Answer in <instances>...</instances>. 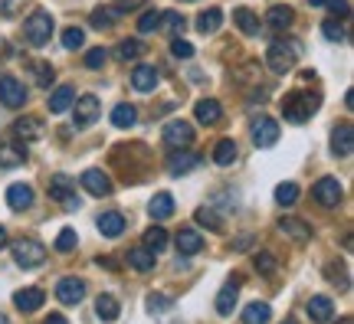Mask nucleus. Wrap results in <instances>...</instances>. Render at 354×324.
I'll return each instance as SVG.
<instances>
[{"instance_id": "1", "label": "nucleus", "mask_w": 354, "mask_h": 324, "mask_svg": "<svg viewBox=\"0 0 354 324\" xmlns=\"http://www.w3.org/2000/svg\"><path fill=\"white\" fill-rule=\"evenodd\" d=\"M302 56V43L298 40H272L266 49V66L276 75H285Z\"/></svg>"}, {"instance_id": "2", "label": "nucleus", "mask_w": 354, "mask_h": 324, "mask_svg": "<svg viewBox=\"0 0 354 324\" xmlns=\"http://www.w3.org/2000/svg\"><path fill=\"white\" fill-rule=\"evenodd\" d=\"M315 112H318V99L309 95V92H289V95H285V102H282V118H285V121H292V125L309 121Z\"/></svg>"}, {"instance_id": "3", "label": "nucleus", "mask_w": 354, "mask_h": 324, "mask_svg": "<svg viewBox=\"0 0 354 324\" xmlns=\"http://www.w3.org/2000/svg\"><path fill=\"white\" fill-rule=\"evenodd\" d=\"M10 249H14V259L20 269H40L46 262V246L40 239H16Z\"/></svg>"}, {"instance_id": "4", "label": "nucleus", "mask_w": 354, "mask_h": 324, "mask_svg": "<svg viewBox=\"0 0 354 324\" xmlns=\"http://www.w3.org/2000/svg\"><path fill=\"white\" fill-rule=\"evenodd\" d=\"M23 33H27V40L33 46H46L49 36H53V16L46 14V10H33L23 20Z\"/></svg>"}, {"instance_id": "5", "label": "nucleus", "mask_w": 354, "mask_h": 324, "mask_svg": "<svg viewBox=\"0 0 354 324\" xmlns=\"http://www.w3.org/2000/svg\"><path fill=\"white\" fill-rule=\"evenodd\" d=\"M49 197L59 200L62 210H79V206H82V200L75 197V180H69L66 174H56L49 180Z\"/></svg>"}, {"instance_id": "6", "label": "nucleus", "mask_w": 354, "mask_h": 324, "mask_svg": "<svg viewBox=\"0 0 354 324\" xmlns=\"http://www.w3.org/2000/svg\"><path fill=\"white\" fill-rule=\"evenodd\" d=\"M311 197H315V203H318V206H324V210H335V206L341 203L344 190H341L338 177H322V180L311 187Z\"/></svg>"}, {"instance_id": "7", "label": "nucleus", "mask_w": 354, "mask_h": 324, "mask_svg": "<svg viewBox=\"0 0 354 324\" xmlns=\"http://www.w3.org/2000/svg\"><path fill=\"white\" fill-rule=\"evenodd\" d=\"M0 102L7 108H20L27 102V86L20 79H14V75H0Z\"/></svg>"}, {"instance_id": "8", "label": "nucleus", "mask_w": 354, "mask_h": 324, "mask_svg": "<svg viewBox=\"0 0 354 324\" xmlns=\"http://www.w3.org/2000/svg\"><path fill=\"white\" fill-rule=\"evenodd\" d=\"M164 145L167 147H187L193 145V125L191 121H167L164 125Z\"/></svg>"}, {"instance_id": "9", "label": "nucleus", "mask_w": 354, "mask_h": 324, "mask_svg": "<svg viewBox=\"0 0 354 324\" xmlns=\"http://www.w3.org/2000/svg\"><path fill=\"white\" fill-rule=\"evenodd\" d=\"M79 184H82V187H86V193H92V197H108V193H112V180H108V174H105V171H99V167H88V171H82Z\"/></svg>"}, {"instance_id": "10", "label": "nucleus", "mask_w": 354, "mask_h": 324, "mask_svg": "<svg viewBox=\"0 0 354 324\" xmlns=\"http://www.w3.org/2000/svg\"><path fill=\"white\" fill-rule=\"evenodd\" d=\"M56 298L62 301V305H79V301L86 298V282L75 279V275H66V279H59Z\"/></svg>"}, {"instance_id": "11", "label": "nucleus", "mask_w": 354, "mask_h": 324, "mask_svg": "<svg viewBox=\"0 0 354 324\" xmlns=\"http://www.w3.org/2000/svg\"><path fill=\"white\" fill-rule=\"evenodd\" d=\"M239 282H243L239 275L226 279V285H223L220 295H217V305H213V308H217V314H220V318H230V314H233L236 298H239Z\"/></svg>"}, {"instance_id": "12", "label": "nucleus", "mask_w": 354, "mask_h": 324, "mask_svg": "<svg viewBox=\"0 0 354 324\" xmlns=\"http://www.w3.org/2000/svg\"><path fill=\"white\" fill-rule=\"evenodd\" d=\"M331 151H335V158H351L354 154V128L348 121L335 125V132H331Z\"/></svg>"}, {"instance_id": "13", "label": "nucleus", "mask_w": 354, "mask_h": 324, "mask_svg": "<svg viewBox=\"0 0 354 324\" xmlns=\"http://www.w3.org/2000/svg\"><path fill=\"white\" fill-rule=\"evenodd\" d=\"M279 141V121L276 118H259L252 125V145L256 147H272Z\"/></svg>"}, {"instance_id": "14", "label": "nucleus", "mask_w": 354, "mask_h": 324, "mask_svg": "<svg viewBox=\"0 0 354 324\" xmlns=\"http://www.w3.org/2000/svg\"><path fill=\"white\" fill-rule=\"evenodd\" d=\"M99 99L95 95H82V99H75V128H88L95 118H99Z\"/></svg>"}, {"instance_id": "15", "label": "nucleus", "mask_w": 354, "mask_h": 324, "mask_svg": "<svg viewBox=\"0 0 354 324\" xmlns=\"http://www.w3.org/2000/svg\"><path fill=\"white\" fill-rule=\"evenodd\" d=\"M309 318L315 324H328L331 318H335V301L328 298V295H315L309 301Z\"/></svg>"}, {"instance_id": "16", "label": "nucleus", "mask_w": 354, "mask_h": 324, "mask_svg": "<svg viewBox=\"0 0 354 324\" xmlns=\"http://www.w3.org/2000/svg\"><path fill=\"white\" fill-rule=\"evenodd\" d=\"M295 20V10L289 7V3H276V7H269V14H266V27L269 29H289Z\"/></svg>"}, {"instance_id": "17", "label": "nucleus", "mask_w": 354, "mask_h": 324, "mask_svg": "<svg viewBox=\"0 0 354 324\" xmlns=\"http://www.w3.org/2000/svg\"><path fill=\"white\" fill-rule=\"evenodd\" d=\"M43 301H46L43 288H20V292L14 295V305L23 311V314H30V311H40V308H43Z\"/></svg>"}, {"instance_id": "18", "label": "nucleus", "mask_w": 354, "mask_h": 324, "mask_svg": "<svg viewBox=\"0 0 354 324\" xmlns=\"http://www.w3.org/2000/svg\"><path fill=\"white\" fill-rule=\"evenodd\" d=\"M279 233H285L295 242H309L311 239V226L305 220H295V216H282L279 220Z\"/></svg>"}, {"instance_id": "19", "label": "nucleus", "mask_w": 354, "mask_h": 324, "mask_svg": "<svg viewBox=\"0 0 354 324\" xmlns=\"http://www.w3.org/2000/svg\"><path fill=\"white\" fill-rule=\"evenodd\" d=\"M193 118L200 121V125H217L223 118V108L217 99H200V102L193 105Z\"/></svg>"}, {"instance_id": "20", "label": "nucleus", "mask_w": 354, "mask_h": 324, "mask_svg": "<svg viewBox=\"0 0 354 324\" xmlns=\"http://www.w3.org/2000/svg\"><path fill=\"white\" fill-rule=\"evenodd\" d=\"M7 206L16 210V213H20V210H30V206H33V187H30V184H14V187L7 190Z\"/></svg>"}, {"instance_id": "21", "label": "nucleus", "mask_w": 354, "mask_h": 324, "mask_svg": "<svg viewBox=\"0 0 354 324\" xmlns=\"http://www.w3.org/2000/svg\"><path fill=\"white\" fill-rule=\"evenodd\" d=\"M174 242H177V252H180V256H197V252L204 249V236L197 233V229H180Z\"/></svg>"}, {"instance_id": "22", "label": "nucleus", "mask_w": 354, "mask_h": 324, "mask_svg": "<svg viewBox=\"0 0 354 324\" xmlns=\"http://www.w3.org/2000/svg\"><path fill=\"white\" fill-rule=\"evenodd\" d=\"M200 164V154H193V151H180L177 147V154H171V161H167V171L171 174H187V171H193Z\"/></svg>"}, {"instance_id": "23", "label": "nucleus", "mask_w": 354, "mask_h": 324, "mask_svg": "<svg viewBox=\"0 0 354 324\" xmlns=\"http://www.w3.org/2000/svg\"><path fill=\"white\" fill-rule=\"evenodd\" d=\"M220 23H223V10H220V7L200 10V16H197V33H200V36H213V33L220 29Z\"/></svg>"}, {"instance_id": "24", "label": "nucleus", "mask_w": 354, "mask_h": 324, "mask_svg": "<svg viewBox=\"0 0 354 324\" xmlns=\"http://www.w3.org/2000/svg\"><path fill=\"white\" fill-rule=\"evenodd\" d=\"M132 86L138 88V92H154V88H158V69H154V66H134Z\"/></svg>"}, {"instance_id": "25", "label": "nucleus", "mask_w": 354, "mask_h": 324, "mask_svg": "<svg viewBox=\"0 0 354 324\" xmlns=\"http://www.w3.org/2000/svg\"><path fill=\"white\" fill-rule=\"evenodd\" d=\"M118 298L115 295H108V292H102L99 298H95V314H99V321H105V324H112V321H118Z\"/></svg>"}, {"instance_id": "26", "label": "nucleus", "mask_w": 354, "mask_h": 324, "mask_svg": "<svg viewBox=\"0 0 354 324\" xmlns=\"http://www.w3.org/2000/svg\"><path fill=\"white\" fill-rule=\"evenodd\" d=\"M75 102V88L73 86H59L53 95H49V112L53 115H62V112H69Z\"/></svg>"}, {"instance_id": "27", "label": "nucleus", "mask_w": 354, "mask_h": 324, "mask_svg": "<svg viewBox=\"0 0 354 324\" xmlns=\"http://www.w3.org/2000/svg\"><path fill=\"white\" fill-rule=\"evenodd\" d=\"M99 233L108 236V239H118V236L125 233V216H121V213H115V210L102 213V216H99Z\"/></svg>"}, {"instance_id": "28", "label": "nucleus", "mask_w": 354, "mask_h": 324, "mask_svg": "<svg viewBox=\"0 0 354 324\" xmlns=\"http://www.w3.org/2000/svg\"><path fill=\"white\" fill-rule=\"evenodd\" d=\"M148 213H151V220H167L174 213V197L171 193H154L151 203H148Z\"/></svg>"}, {"instance_id": "29", "label": "nucleus", "mask_w": 354, "mask_h": 324, "mask_svg": "<svg viewBox=\"0 0 354 324\" xmlns=\"http://www.w3.org/2000/svg\"><path fill=\"white\" fill-rule=\"evenodd\" d=\"M233 23L239 27V33H246V36H256V33H259V16L252 14L250 7H236Z\"/></svg>"}, {"instance_id": "30", "label": "nucleus", "mask_w": 354, "mask_h": 324, "mask_svg": "<svg viewBox=\"0 0 354 324\" xmlns=\"http://www.w3.org/2000/svg\"><path fill=\"white\" fill-rule=\"evenodd\" d=\"M128 265L134 272H151L154 269V252H148L145 246H134V249H128Z\"/></svg>"}, {"instance_id": "31", "label": "nucleus", "mask_w": 354, "mask_h": 324, "mask_svg": "<svg viewBox=\"0 0 354 324\" xmlns=\"http://www.w3.org/2000/svg\"><path fill=\"white\" fill-rule=\"evenodd\" d=\"M269 318H272V308L266 301H252L243 311V324H269Z\"/></svg>"}, {"instance_id": "32", "label": "nucleus", "mask_w": 354, "mask_h": 324, "mask_svg": "<svg viewBox=\"0 0 354 324\" xmlns=\"http://www.w3.org/2000/svg\"><path fill=\"white\" fill-rule=\"evenodd\" d=\"M118 16H121V10H118V7H108V3H105V7H95L88 20H92V27H95V29H108V27H112V23L118 20Z\"/></svg>"}, {"instance_id": "33", "label": "nucleus", "mask_w": 354, "mask_h": 324, "mask_svg": "<svg viewBox=\"0 0 354 324\" xmlns=\"http://www.w3.org/2000/svg\"><path fill=\"white\" fill-rule=\"evenodd\" d=\"M134 121H138V112H134V105L118 102L115 108H112V125H115V128H132Z\"/></svg>"}, {"instance_id": "34", "label": "nucleus", "mask_w": 354, "mask_h": 324, "mask_svg": "<svg viewBox=\"0 0 354 324\" xmlns=\"http://www.w3.org/2000/svg\"><path fill=\"white\" fill-rule=\"evenodd\" d=\"M233 161H236V141H233V138H223V141H217V147H213V164L230 167Z\"/></svg>"}, {"instance_id": "35", "label": "nucleus", "mask_w": 354, "mask_h": 324, "mask_svg": "<svg viewBox=\"0 0 354 324\" xmlns=\"http://www.w3.org/2000/svg\"><path fill=\"white\" fill-rule=\"evenodd\" d=\"M164 246H167V229L164 226H148L145 229V249L148 252H164Z\"/></svg>"}, {"instance_id": "36", "label": "nucleus", "mask_w": 354, "mask_h": 324, "mask_svg": "<svg viewBox=\"0 0 354 324\" xmlns=\"http://www.w3.org/2000/svg\"><path fill=\"white\" fill-rule=\"evenodd\" d=\"M141 56H145V43H141V40H121V43L115 46V59H121V62L141 59Z\"/></svg>"}, {"instance_id": "37", "label": "nucleus", "mask_w": 354, "mask_h": 324, "mask_svg": "<svg viewBox=\"0 0 354 324\" xmlns=\"http://www.w3.org/2000/svg\"><path fill=\"white\" fill-rule=\"evenodd\" d=\"M14 134H16V138H27V141H33V138H40V121H36V118H16V121H14Z\"/></svg>"}, {"instance_id": "38", "label": "nucleus", "mask_w": 354, "mask_h": 324, "mask_svg": "<svg viewBox=\"0 0 354 324\" xmlns=\"http://www.w3.org/2000/svg\"><path fill=\"white\" fill-rule=\"evenodd\" d=\"M145 305L151 314H164V311H171V305H174V298L171 295H161V292H151L145 298Z\"/></svg>"}, {"instance_id": "39", "label": "nucleus", "mask_w": 354, "mask_h": 324, "mask_svg": "<svg viewBox=\"0 0 354 324\" xmlns=\"http://www.w3.org/2000/svg\"><path fill=\"white\" fill-rule=\"evenodd\" d=\"M79 246V233H75L73 226H62L56 236V252H73Z\"/></svg>"}, {"instance_id": "40", "label": "nucleus", "mask_w": 354, "mask_h": 324, "mask_svg": "<svg viewBox=\"0 0 354 324\" xmlns=\"http://www.w3.org/2000/svg\"><path fill=\"white\" fill-rule=\"evenodd\" d=\"M197 223L206 226V229H223V216L213 206H200V210H197Z\"/></svg>"}, {"instance_id": "41", "label": "nucleus", "mask_w": 354, "mask_h": 324, "mask_svg": "<svg viewBox=\"0 0 354 324\" xmlns=\"http://www.w3.org/2000/svg\"><path fill=\"white\" fill-rule=\"evenodd\" d=\"M27 161V151H20V147H0V167H16V164Z\"/></svg>"}, {"instance_id": "42", "label": "nucleus", "mask_w": 354, "mask_h": 324, "mask_svg": "<svg viewBox=\"0 0 354 324\" xmlns=\"http://www.w3.org/2000/svg\"><path fill=\"white\" fill-rule=\"evenodd\" d=\"M295 200H298V187H295L292 180L276 187V203H279V206H292Z\"/></svg>"}, {"instance_id": "43", "label": "nucleus", "mask_w": 354, "mask_h": 324, "mask_svg": "<svg viewBox=\"0 0 354 324\" xmlns=\"http://www.w3.org/2000/svg\"><path fill=\"white\" fill-rule=\"evenodd\" d=\"M161 20H164V27L171 29L174 36H180V33L187 29V20H184V16L177 14V10H164V14H161Z\"/></svg>"}, {"instance_id": "44", "label": "nucleus", "mask_w": 354, "mask_h": 324, "mask_svg": "<svg viewBox=\"0 0 354 324\" xmlns=\"http://www.w3.org/2000/svg\"><path fill=\"white\" fill-rule=\"evenodd\" d=\"M322 36L328 40V43H341V40H344V27H341L338 20H324V23H322Z\"/></svg>"}, {"instance_id": "45", "label": "nucleus", "mask_w": 354, "mask_h": 324, "mask_svg": "<svg viewBox=\"0 0 354 324\" xmlns=\"http://www.w3.org/2000/svg\"><path fill=\"white\" fill-rule=\"evenodd\" d=\"M158 27H161V10H148L138 20V33H154Z\"/></svg>"}, {"instance_id": "46", "label": "nucleus", "mask_w": 354, "mask_h": 324, "mask_svg": "<svg viewBox=\"0 0 354 324\" xmlns=\"http://www.w3.org/2000/svg\"><path fill=\"white\" fill-rule=\"evenodd\" d=\"M252 262H256V272H263V275H272V272L279 269V262H276V256H272V252H259Z\"/></svg>"}, {"instance_id": "47", "label": "nucleus", "mask_w": 354, "mask_h": 324, "mask_svg": "<svg viewBox=\"0 0 354 324\" xmlns=\"http://www.w3.org/2000/svg\"><path fill=\"white\" fill-rule=\"evenodd\" d=\"M82 43H86V33H82L79 27H69L66 33H62V46H66V49H79Z\"/></svg>"}, {"instance_id": "48", "label": "nucleus", "mask_w": 354, "mask_h": 324, "mask_svg": "<svg viewBox=\"0 0 354 324\" xmlns=\"http://www.w3.org/2000/svg\"><path fill=\"white\" fill-rule=\"evenodd\" d=\"M33 73H36V82H40V86H53V79H56V75H53V66H49V62H33Z\"/></svg>"}, {"instance_id": "49", "label": "nucleus", "mask_w": 354, "mask_h": 324, "mask_svg": "<svg viewBox=\"0 0 354 324\" xmlns=\"http://www.w3.org/2000/svg\"><path fill=\"white\" fill-rule=\"evenodd\" d=\"M324 275H328V279H335V282H341L338 288H348V285H351V279H348V272H344V265H338V262H331V265H328V269H324Z\"/></svg>"}, {"instance_id": "50", "label": "nucleus", "mask_w": 354, "mask_h": 324, "mask_svg": "<svg viewBox=\"0 0 354 324\" xmlns=\"http://www.w3.org/2000/svg\"><path fill=\"white\" fill-rule=\"evenodd\" d=\"M105 59H108V53H105L102 46H95V49H88V53H86V66H88V69H102Z\"/></svg>"}, {"instance_id": "51", "label": "nucleus", "mask_w": 354, "mask_h": 324, "mask_svg": "<svg viewBox=\"0 0 354 324\" xmlns=\"http://www.w3.org/2000/svg\"><path fill=\"white\" fill-rule=\"evenodd\" d=\"M171 53H174L177 59H191V56H193V46L187 43V40H177V36H174V43H171Z\"/></svg>"}, {"instance_id": "52", "label": "nucleus", "mask_w": 354, "mask_h": 324, "mask_svg": "<svg viewBox=\"0 0 354 324\" xmlns=\"http://www.w3.org/2000/svg\"><path fill=\"white\" fill-rule=\"evenodd\" d=\"M324 7L331 10V16H348L351 14V3H348V0H324Z\"/></svg>"}, {"instance_id": "53", "label": "nucleus", "mask_w": 354, "mask_h": 324, "mask_svg": "<svg viewBox=\"0 0 354 324\" xmlns=\"http://www.w3.org/2000/svg\"><path fill=\"white\" fill-rule=\"evenodd\" d=\"M141 3H145V0H115V7L121 10V14H125V10H138Z\"/></svg>"}, {"instance_id": "54", "label": "nucleus", "mask_w": 354, "mask_h": 324, "mask_svg": "<svg viewBox=\"0 0 354 324\" xmlns=\"http://www.w3.org/2000/svg\"><path fill=\"white\" fill-rule=\"evenodd\" d=\"M250 246H252V236H250V233H246V236H239V239L233 242V249H250Z\"/></svg>"}, {"instance_id": "55", "label": "nucleus", "mask_w": 354, "mask_h": 324, "mask_svg": "<svg viewBox=\"0 0 354 324\" xmlns=\"http://www.w3.org/2000/svg\"><path fill=\"white\" fill-rule=\"evenodd\" d=\"M10 56H14L10 43H7V40H0V62H3V59H10Z\"/></svg>"}, {"instance_id": "56", "label": "nucleus", "mask_w": 354, "mask_h": 324, "mask_svg": "<svg viewBox=\"0 0 354 324\" xmlns=\"http://www.w3.org/2000/svg\"><path fill=\"white\" fill-rule=\"evenodd\" d=\"M43 324H69V321H66V318H62L59 311H53V314H49V318H46Z\"/></svg>"}, {"instance_id": "57", "label": "nucleus", "mask_w": 354, "mask_h": 324, "mask_svg": "<svg viewBox=\"0 0 354 324\" xmlns=\"http://www.w3.org/2000/svg\"><path fill=\"white\" fill-rule=\"evenodd\" d=\"M344 108H348V112H351V108H354V92H351V88L344 92Z\"/></svg>"}, {"instance_id": "58", "label": "nucleus", "mask_w": 354, "mask_h": 324, "mask_svg": "<svg viewBox=\"0 0 354 324\" xmlns=\"http://www.w3.org/2000/svg\"><path fill=\"white\" fill-rule=\"evenodd\" d=\"M3 246H7V229L0 226V249H3Z\"/></svg>"}, {"instance_id": "59", "label": "nucleus", "mask_w": 354, "mask_h": 324, "mask_svg": "<svg viewBox=\"0 0 354 324\" xmlns=\"http://www.w3.org/2000/svg\"><path fill=\"white\" fill-rule=\"evenodd\" d=\"M311 7H324V0H309Z\"/></svg>"}, {"instance_id": "60", "label": "nucleus", "mask_w": 354, "mask_h": 324, "mask_svg": "<svg viewBox=\"0 0 354 324\" xmlns=\"http://www.w3.org/2000/svg\"><path fill=\"white\" fill-rule=\"evenodd\" d=\"M282 324H298V321H295V318H285V321H282Z\"/></svg>"}, {"instance_id": "61", "label": "nucleus", "mask_w": 354, "mask_h": 324, "mask_svg": "<svg viewBox=\"0 0 354 324\" xmlns=\"http://www.w3.org/2000/svg\"><path fill=\"white\" fill-rule=\"evenodd\" d=\"M0 324H10V318H3V314H0Z\"/></svg>"}, {"instance_id": "62", "label": "nucleus", "mask_w": 354, "mask_h": 324, "mask_svg": "<svg viewBox=\"0 0 354 324\" xmlns=\"http://www.w3.org/2000/svg\"><path fill=\"white\" fill-rule=\"evenodd\" d=\"M341 324H354V321H351V318H341Z\"/></svg>"}, {"instance_id": "63", "label": "nucleus", "mask_w": 354, "mask_h": 324, "mask_svg": "<svg viewBox=\"0 0 354 324\" xmlns=\"http://www.w3.org/2000/svg\"><path fill=\"white\" fill-rule=\"evenodd\" d=\"M187 3H193V0H187Z\"/></svg>"}]
</instances>
